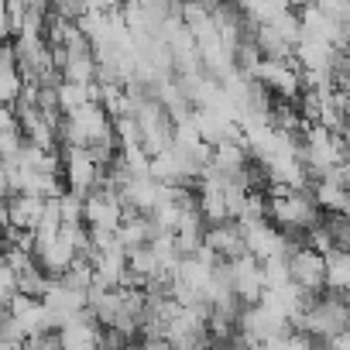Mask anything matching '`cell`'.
<instances>
[{
	"instance_id": "obj_2",
	"label": "cell",
	"mask_w": 350,
	"mask_h": 350,
	"mask_svg": "<svg viewBox=\"0 0 350 350\" xmlns=\"http://www.w3.org/2000/svg\"><path fill=\"white\" fill-rule=\"evenodd\" d=\"M295 326H299L302 336H309L316 343H329L333 336H340V333L350 329V299H343L336 292H329L323 299L316 295L306 306V312L295 319Z\"/></svg>"
},
{
	"instance_id": "obj_6",
	"label": "cell",
	"mask_w": 350,
	"mask_h": 350,
	"mask_svg": "<svg viewBox=\"0 0 350 350\" xmlns=\"http://www.w3.org/2000/svg\"><path fill=\"white\" fill-rule=\"evenodd\" d=\"M268 93H275V96H282V100H295L299 96V90H302V72H299V66L295 62H271V59H265L261 66H258V76H254Z\"/></svg>"
},
{
	"instance_id": "obj_17",
	"label": "cell",
	"mask_w": 350,
	"mask_h": 350,
	"mask_svg": "<svg viewBox=\"0 0 350 350\" xmlns=\"http://www.w3.org/2000/svg\"><path fill=\"white\" fill-rule=\"evenodd\" d=\"M25 350H62V336H59V333L31 336V340H25Z\"/></svg>"
},
{
	"instance_id": "obj_20",
	"label": "cell",
	"mask_w": 350,
	"mask_h": 350,
	"mask_svg": "<svg viewBox=\"0 0 350 350\" xmlns=\"http://www.w3.org/2000/svg\"><path fill=\"white\" fill-rule=\"evenodd\" d=\"M343 49H347V52H350V21H347V25H343Z\"/></svg>"
},
{
	"instance_id": "obj_19",
	"label": "cell",
	"mask_w": 350,
	"mask_h": 350,
	"mask_svg": "<svg viewBox=\"0 0 350 350\" xmlns=\"http://www.w3.org/2000/svg\"><path fill=\"white\" fill-rule=\"evenodd\" d=\"M11 38V25H8V4H0V42Z\"/></svg>"
},
{
	"instance_id": "obj_7",
	"label": "cell",
	"mask_w": 350,
	"mask_h": 350,
	"mask_svg": "<svg viewBox=\"0 0 350 350\" xmlns=\"http://www.w3.org/2000/svg\"><path fill=\"white\" fill-rule=\"evenodd\" d=\"M230 285H234V295H237L244 306H258L261 295L268 292V288H265V271H261V265H258L251 254L230 261Z\"/></svg>"
},
{
	"instance_id": "obj_14",
	"label": "cell",
	"mask_w": 350,
	"mask_h": 350,
	"mask_svg": "<svg viewBox=\"0 0 350 350\" xmlns=\"http://www.w3.org/2000/svg\"><path fill=\"white\" fill-rule=\"evenodd\" d=\"M113 134H117V141H120V151H124V148H144V144H141V127H137L134 117L113 120Z\"/></svg>"
},
{
	"instance_id": "obj_12",
	"label": "cell",
	"mask_w": 350,
	"mask_h": 350,
	"mask_svg": "<svg viewBox=\"0 0 350 350\" xmlns=\"http://www.w3.org/2000/svg\"><path fill=\"white\" fill-rule=\"evenodd\" d=\"M261 271H265V288H268V292H278V288L292 285L288 258H271V261H265V265H261Z\"/></svg>"
},
{
	"instance_id": "obj_18",
	"label": "cell",
	"mask_w": 350,
	"mask_h": 350,
	"mask_svg": "<svg viewBox=\"0 0 350 350\" xmlns=\"http://www.w3.org/2000/svg\"><path fill=\"white\" fill-rule=\"evenodd\" d=\"M21 124H18V113H14V107H4L0 103V134H8V131H18Z\"/></svg>"
},
{
	"instance_id": "obj_13",
	"label": "cell",
	"mask_w": 350,
	"mask_h": 350,
	"mask_svg": "<svg viewBox=\"0 0 350 350\" xmlns=\"http://www.w3.org/2000/svg\"><path fill=\"white\" fill-rule=\"evenodd\" d=\"M55 206H59L62 224H83V210H86V200H83V196H76V193L66 189V193L55 200Z\"/></svg>"
},
{
	"instance_id": "obj_1",
	"label": "cell",
	"mask_w": 350,
	"mask_h": 350,
	"mask_svg": "<svg viewBox=\"0 0 350 350\" xmlns=\"http://www.w3.org/2000/svg\"><path fill=\"white\" fill-rule=\"evenodd\" d=\"M268 213L271 220L278 224V230L295 241V244H306V234L316 230L323 220H319V206L309 193H285V189H271V200H268Z\"/></svg>"
},
{
	"instance_id": "obj_10",
	"label": "cell",
	"mask_w": 350,
	"mask_h": 350,
	"mask_svg": "<svg viewBox=\"0 0 350 350\" xmlns=\"http://www.w3.org/2000/svg\"><path fill=\"white\" fill-rule=\"evenodd\" d=\"M326 285L336 295L350 292V251H340L336 247V251L326 254Z\"/></svg>"
},
{
	"instance_id": "obj_4",
	"label": "cell",
	"mask_w": 350,
	"mask_h": 350,
	"mask_svg": "<svg viewBox=\"0 0 350 350\" xmlns=\"http://www.w3.org/2000/svg\"><path fill=\"white\" fill-rule=\"evenodd\" d=\"M288 275L295 288H302L306 295H316L326 285V258L312 247H299L288 254Z\"/></svg>"
},
{
	"instance_id": "obj_9",
	"label": "cell",
	"mask_w": 350,
	"mask_h": 350,
	"mask_svg": "<svg viewBox=\"0 0 350 350\" xmlns=\"http://www.w3.org/2000/svg\"><path fill=\"white\" fill-rule=\"evenodd\" d=\"M45 206H49V200H38V196H21V193L11 196L8 200V227L35 234L45 217Z\"/></svg>"
},
{
	"instance_id": "obj_15",
	"label": "cell",
	"mask_w": 350,
	"mask_h": 350,
	"mask_svg": "<svg viewBox=\"0 0 350 350\" xmlns=\"http://www.w3.org/2000/svg\"><path fill=\"white\" fill-rule=\"evenodd\" d=\"M316 8H319L333 25H340V28L350 21V0H326V4H316Z\"/></svg>"
},
{
	"instance_id": "obj_5",
	"label": "cell",
	"mask_w": 350,
	"mask_h": 350,
	"mask_svg": "<svg viewBox=\"0 0 350 350\" xmlns=\"http://www.w3.org/2000/svg\"><path fill=\"white\" fill-rule=\"evenodd\" d=\"M83 220L90 224V230H120V224H124V203H120V196L110 193V189H93L86 196Z\"/></svg>"
},
{
	"instance_id": "obj_16",
	"label": "cell",
	"mask_w": 350,
	"mask_h": 350,
	"mask_svg": "<svg viewBox=\"0 0 350 350\" xmlns=\"http://www.w3.org/2000/svg\"><path fill=\"white\" fill-rule=\"evenodd\" d=\"M131 343V336H124L113 326H100V350H124Z\"/></svg>"
},
{
	"instance_id": "obj_3",
	"label": "cell",
	"mask_w": 350,
	"mask_h": 350,
	"mask_svg": "<svg viewBox=\"0 0 350 350\" xmlns=\"http://www.w3.org/2000/svg\"><path fill=\"white\" fill-rule=\"evenodd\" d=\"M59 158H62V179H66V189L86 200V196L100 186L103 168L93 161L90 148H62V144H59Z\"/></svg>"
},
{
	"instance_id": "obj_8",
	"label": "cell",
	"mask_w": 350,
	"mask_h": 350,
	"mask_svg": "<svg viewBox=\"0 0 350 350\" xmlns=\"http://www.w3.org/2000/svg\"><path fill=\"white\" fill-rule=\"evenodd\" d=\"M203 244L220 258V261H237L247 254V244H244V230L234 224V220H224V224H210L203 230Z\"/></svg>"
},
{
	"instance_id": "obj_11",
	"label": "cell",
	"mask_w": 350,
	"mask_h": 350,
	"mask_svg": "<svg viewBox=\"0 0 350 350\" xmlns=\"http://www.w3.org/2000/svg\"><path fill=\"white\" fill-rule=\"evenodd\" d=\"M55 285V278H49L38 265H31L28 271H21L18 275V295H25V299H35V302H42L45 295H49V288Z\"/></svg>"
}]
</instances>
